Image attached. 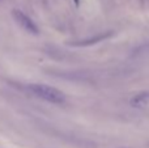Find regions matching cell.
Instances as JSON below:
<instances>
[{
  "label": "cell",
  "instance_id": "7a4b0ae2",
  "mask_svg": "<svg viewBox=\"0 0 149 148\" xmlns=\"http://www.w3.org/2000/svg\"><path fill=\"white\" fill-rule=\"evenodd\" d=\"M12 16L16 20V22H17L24 30L29 31V33H31V34H38L39 29H38V26H37V24L34 22L26 13H24L22 10H20V9H13Z\"/></svg>",
  "mask_w": 149,
  "mask_h": 148
},
{
  "label": "cell",
  "instance_id": "6da1fadb",
  "mask_svg": "<svg viewBox=\"0 0 149 148\" xmlns=\"http://www.w3.org/2000/svg\"><path fill=\"white\" fill-rule=\"evenodd\" d=\"M28 91L31 94L42 98L43 101L51 102V104H63L65 101V94L58 88L50 85H45V84H29Z\"/></svg>",
  "mask_w": 149,
  "mask_h": 148
},
{
  "label": "cell",
  "instance_id": "3957f363",
  "mask_svg": "<svg viewBox=\"0 0 149 148\" xmlns=\"http://www.w3.org/2000/svg\"><path fill=\"white\" fill-rule=\"evenodd\" d=\"M113 36V31H103V33L95 34L92 38H85L81 39V41H76V42H71V46H79V47H85V46H92V45H95L98 42H102L105 39H107L109 37Z\"/></svg>",
  "mask_w": 149,
  "mask_h": 148
},
{
  "label": "cell",
  "instance_id": "277c9868",
  "mask_svg": "<svg viewBox=\"0 0 149 148\" xmlns=\"http://www.w3.org/2000/svg\"><path fill=\"white\" fill-rule=\"evenodd\" d=\"M130 104L135 108H141V106H147L149 105V92H140V93L135 94L131 100H130Z\"/></svg>",
  "mask_w": 149,
  "mask_h": 148
}]
</instances>
